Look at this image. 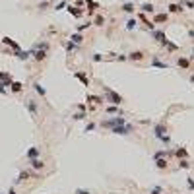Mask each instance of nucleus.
Masks as SVG:
<instances>
[{
  "label": "nucleus",
  "mask_w": 194,
  "mask_h": 194,
  "mask_svg": "<svg viewBox=\"0 0 194 194\" xmlns=\"http://www.w3.org/2000/svg\"><path fill=\"white\" fill-rule=\"evenodd\" d=\"M105 95H107V99H109V101H111L113 105H120V103L124 101V99H122L120 95H118V93H115V91L109 89V87H105Z\"/></svg>",
  "instance_id": "1"
},
{
  "label": "nucleus",
  "mask_w": 194,
  "mask_h": 194,
  "mask_svg": "<svg viewBox=\"0 0 194 194\" xmlns=\"http://www.w3.org/2000/svg\"><path fill=\"white\" fill-rule=\"evenodd\" d=\"M132 126H130V124H118V126H113V128H111V132H113V134H130V132H132Z\"/></svg>",
  "instance_id": "2"
},
{
  "label": "nucleus",
  "mask_w": 194,
  "mask_h": 194,
  "mask_svg": "<svg viewBox=\"0 0 194 194\" xmlns=\"http://www.w3.org/2000/svg\"><path fill=\"white\" fill-rule=\"evenodd\" d=\"M153 134L157 136V138H161L163 142H169V136L165 134V126H163V124H157V126H155V128H153Z\"/></svg>",
  "instance_id": "3"
},
{
  "label": "nucleus",
  "mask_w": 194,
  "mask_h": 194,
  "mask_svg": "<svg viewBox=\"0 0 194 194\" xmlns=\"http://www.w3.org/2000/svg\"><path fill=\"white\" fill-rule=\"evenodd\" d=\"M126 122V118L124 116H118V118H111V120H105L103 126H107V128H113V126H118V124H124Z\"/></svg>",
  "instance_id": "4"
},
{
  "label": "nucleus",
  "mask_w": 194,
  "mask_h": 194,
  "mask_svg": "<svg viewBox=\"0 0 194 194\" xmlns=\"http://www.w3.org/2000/svg\"><path fill=\"white\" fill-rule=\"evenodd\" d=\"M2 43H4V45H10V47H14V51H16V52L19 51V45L16 43V41H12L10 37H4V39H2Z\"/></svg>",
  "instance_id": "5"
},
{
  "label": "nucleus",
  "mask_w": 194,
  "mask_h": 194,
  "mask_svg": "<svg viewBox=\"0 0 194 194\" xmlns=\"http://www.w3.org/2000/svg\"><path fill=\"white\" fill-rule=\"evenodd\" d=\"M177 64L181 66V68H184V70H186V68H190V60H188V58H179V60H177Z\"/></svg>",
  "instance_id": "6"
},
{
  "label": "nucleus",
  "mask_w": 194,
  "mask_h": 194,
  "mask_svg": "<svg viewBox=\"0 0 194 194\" xmlns=\"http://www.w3.org/2000/svg\"><path fill=\"white\" fill-rule=\"evenodd\" d=\"M153 37L157 39L159 43H165V41H167V39H165V33H163V31H157V29H153Z\"/></svg>",
  "instance_id": "7"
},
{
  "label": "nucleus",
  "mask_w": 194,
  "mask_h": 194,
  "mask_svg": "<svg viewBox=\"0 0 194 194\" xmlns=\"http://www.w3.org/2000/svg\"><path fill=\"white\" fill-rule=\"evenodd\" d=\"M27 111H29L33 116H37V105L33 103V101H27Z\"/></svg>",
  "instance_id": "8"
},
{
  "label": "nucleus",
  "mask_w": 194,
  "mask_h": 194,
  "mask_svg": "<svg viewBox=\"0 0 194 194\" xmlns=\"http://www.w3.org/2000/svg\"><path fill=\"white\" fill-rule=\"evenodd\" d=\"M155 165H157V169H167V159L157 157V159H155Z\"/></svg>",
  "instance_id": "9"
},
{
  "label": "nucleus",
  "mask_w": 194,
  "mask_h": 194,
  "mask_svg": "<svg viewBox=\"0 0 194 194\" xmlns=\"http://www.w3.org/2000/svg\"><path fill=\"white\" fill-rule=\"evenodd\" d=\"M33 87H35V91H37L39 95H43V97L47 95V89H45V87H43L41 84H33Z\"/></svg>",
  "instance_id": "10"
},
{
  "label": "nucleus",
  "mask_w": 194,
  "mask_h": 194,
  "mask_svg": "<svg viewBox=\"0 0 194 194\" xmlns=\"http://www.w3.org/2000/svg\"><path fill=\"white\" fill-rule=\"evenodd\" d=\"M31 167L33 169H43V161H41V159H37V157H35V159H31Z\"/></svg>",
  "instance_id": "11"
},
{
  "label": "nucleus",
  "mask_w": 194,
  "mask_h": 194,
  "mask_svg": "<svg viewBox=\"0 0 194 194\" xmlns=\"http://www.w3.org/2000/svg\"><path fill=\"white\" fill-rule=\"evenodd\" d=\"M72 43H74V45H80V43H82V41H84V37H82V35H80V33H74V35H72Z\"/></svg>",
  "instance_id": "12"
},
{
  "label": "nucleus",
  "mask_w": 194,
  "mask_h": 194,
  "mask_svg": "<svg viewBox=\"0 0 194 194\" xmlns=\"http://www.w3.org/2000/svg\"><path fill=\"white\" fill-rule=\"evenodd\" d=\"M33 54H35V60H43V58L47 56V51H45V49H41V51L33 52Z\"/></svg>",
  "instance_id": "13"
},
{
  "label": "nucleus",
  "mask_w": 194,
  "mask_h": 194,
  "mask_svg": "<svg viewBox=\"0 0 194 194\" xmlns=\"http://www.w3.org/2000/svg\"><path fill=\"white\" fill-rule=\"evenodd\" d=\"M37 155H39V149H37V148H31V149H27V157H29V159H35Z\"/></svg>",
  "instance_id": "14"
},
{
  "label": "nucleus",
  "mask_w": 194,
  "mask_h": 194,
  "mask_svg": "<svg viewBox=\"0 0 194 194\" xmlns=\"http://www.w3.org/2000/svg\"><path fill=\"white\" fill-rule=\"evenodd\" d=\"M151 64H153L155 68H163V70H165V68H169V66L165 64V62H161V60H157V58H153V62H151Z\"/></svg>",
  "instance_id": "15"
},
{
  "label": "nucleus",
  "mask_w": 194,
  "mask_h": 194,
  "mask_svg": "<svg viewBox=\"0 0 194 194\" xmlns=\"http://www.w3.org/2000/svg\"><path fill=\"white\" fill-rule=\"evenodd\" d=\"M142 56H144V52H142V51H134V52H130V58H132V60H140Z\"/></svg>",
  "instance_id": "16"
},
{
  "label": "nucleus",
  "mask_w": 194,
  "mask_h": 194,
  "mask_svg": "<svg viewBox=\"0 0 194 194\" xmlns=\"http://www.w3.org/2000/svg\"><path fill=\"white\" fill-rule=\"evenodd\" d=\"M140 8H142V12H155L153 4H149V2H148V4H142Z\"/></svg>",
  "instance_id": "17"
},
{
  "label": "nucleus",
  "mask_w": 194,
  "mask_h": 194,
  "mask_svg": "<svg viewBox=\"0 0 194 194\" xmlns=\"http://www.w3.org/2000/svg\"><path fill=\"white\" fill-rule=\"evenodd\" d=\"M181 10H182L181 4H169V12H175V14H177V12H181Z\"/></svg>",
  "instance_id": "18"
},
{
  "label": "nucleus",
  "mask_w": 194,
  "mask_h": 194,
  "mask_svg": "<svg viewBox=\"0 0 194 194\" xmlns=\"http://www.w3.org/2000/svg\"><path fill=\"white\" fill-rule=\"evenodd\" d=\"M76 78H78V80H82V84H84V85H89V82H87V78H85L84 74H80V72H76Z\"/></svg>",
  "instance_id": "19"
},
{
  "label": "nucleus",
  "mask_w": 194,
  "mask_h": 194,
  "mask_svg": "<svg viewBox=\"0 0 194 194\" xmlns=\"http://www.w3.org/2000/svg\"><path fill=\"white\" fill-rule=\"evenodd\" d=\"M29 54H31V52H23V51H18V58H19V60H27V58H29Z\"/></svg>",
  "instance_id": "20"
},
{
  "label": "nucleus",
  "mask_w": 194,
  "mask_h": 194,
  "mask_svg": "<svg viewBox=\"0 0 194 194\" xmlns=\"http://www.w3.org/2000/svg\"><path fill=\"white\" fill-rule=\"evenodd\" d=\"M12 91H21V84H19V82H12Z\"/></svg>",
  "instance_id": "21"
},
{
  "label": "nucleus",
  "mask_w": 194,
  "mask_h": 194,
  "mask_svg": "<svg viewBox=\"0 0 194 194\" xmlns=\"http://www.w3.org/2000/svg\"><path fill=\"white\" fill-rule=\"evenodd\" d=\"M122 10H124V12H132V10H134V4H130V2H126V4H124V6H122Z\"/></svg>",
  "instance_id": "22"
},
{
  "label": "nucleus",
  "mask_w": 194,
  "mask_h": 194,
  "mask_svg": "<svg viewBox=\"0 0 194 194\" xmlns=\"http://www.w3.org/2000/svg\"><path fill=\"white\" fill-rule=\"evenodd\" d=\"M157 21H167V14H159V16H155V23Z\"/></svg>",
  "instance_id": "23"
},
{
  "label": "nucleus",
  "mask_w": 194,
  "mask_h": 194,
  "mask_svg": "<svg viewBox=\"0 0 194 194\" xmlns=\"http://www.w3.org/2000/svg\"><path fill=\"white\" fill-rule=\"evenodd\" d=\"M136 27V19H128L126 21V29H134Z\"/></svg>",
  "instance_id": "24"
},
{
  "label": "nucleus",
  "mask_w": 194,
  "mask_h": 194,
  "mask_svg": "<svg viewBox=\"0 0 194 194\" xmlns=\"http://www.w3.org/2000/svg\"><path fill=\"white\" fill-rule=\"evenodd\" d=\"M64 8H68L66 6V2H58L56 6H54V10H64Z\"/></svg>",
  "instance_id": "25"
},
{
  "label": "nucleus",
  "mask_w": 194,
  "mask_h": 194,
  "mask_svg": "<svg viewBox=\"0 0 194 194\" xmlns=\"http://www.w3.org/2000/svg\"><path fill=\"white\" fill-rule=\"evenodd\" d=\"M85 4H87V6H89L91 10H95V8H97V4L93 2V0H85Z\"/></svg>",
  "instance_id": "26"
},
{
  "label": "nucleus",
  "mask_w": 194,
  "mask_h": 194,
  "mask_svg": "<svg viewBox=\"0 0 194 194\" xmlns=\"http://www.w3.org/2000/svg\"><path fill=\"white\" fill-rule=\"evenodd\" d=\"M177 155H179V157H184V155H186V149H184V148L177 149Z\"/></svg>",
  "instance_id": "27"
},
{
  "label": "nucleus",
  "mask_w": 194,
  "mask_h": 194,
  "mask_svg": "<svg viewBox=\"0 0 194 194\" xmlns=\"http://www.w3.org/2000/svg\"><path fill=\"white\" fill-rule=\"evenodd\" d=\"M27 175H29V173H25V171H23V173L19 175V179H18L16 182H21V181H25V179H27Z\"/></svg>",
  "instance_id": "28"
},
{
  "label": "nucleus",
  "mask_w": 194,
  "mask_h": 194,
  "mask_svg": "<svg viewBox=\"0 0 194 194\" xmlns=\"http://www.w3.org/2000/svg\"><path fill=\"white\" fill-rule=\"evenodd\" d=\"M91 130H95V122H89L85 126V132H91Z\"/></svg>",
  "instance_id": "29"
},
{
  "label": "nucleus",
  "mask_w": 194,
  "mask_h": 194,
  "mask_svg": "<svg viewBox=\"0 0 194 194\" xmlns=\"http://www.w3.org/2000/svg\"><path fill=\"white\" fill-rule=\"evenodd\" d=\"M84 113H76V115H74V120H82V118H84Z\"/></svg>",
  "instance_id": "30"
},
{
  "label": "nucleus",
  "mask_w": 194,
  "mask_h": 194,
  "mask_svg": "<svg viewBox=\"0 0 194 194\" xmlns=\"http://www.w3.org/2000/svg\"><path fill=\"white\" fill-rule=\"evenodd\" d=\"M151 194H161V186H155V188H151Z\"/></svg>",
  "instance_id": "31"
},
{
  "label": "nucleus",
  "mask_w": 194,
  "mask_h": 194,
  "mask_svg": "<svg viewBox=\"0 0 194 194\" xmlns=\"http://www.w3.org/2000/svg\"><path fill=\"white\" fill-rule=\"evenodd\" d=\"M91 25V23H82V25H80V27H78V31H84V29H85V27H89Z\"/></svg>",
  "instance_id": "32"
},
{
  "label": "nucleus",
  "mask_w": 194,
  "mask_h": 194,
  "mask_svg": "<svg viewBox=\"0 0 194 194\" xmlns=\"http://www.w3.org/2000/svg\"><path fill=\"white\" fill-rule=\"evenodd\" d=\"M184 6H186V8H194V2H192V0H188V2H184Z\"/></svg>",
  "instance_id": "33"
},
{
  "label": "nucleus",
  "mask_w": 194,
  "mask_h": 194,
  "mask_svg": "<svg viewBox=\"0 0 194 194\" xmlns=\"http://www.w3.org/2000/svg\"><path fill=\"white\" fill-rule=\"evenodd\" d=\"M95 25H103V18H97L95 19Z\"/></svg>",
  "instance_id": "34"
},
{
  "label": "nucleus",
  "mask_w": 194,
  "mask_h": 194,
  "mask_svg": "<svg viewBox=\"0 0 194 194\" xmlns=\"http://www.w3.org/2000/svg\"><path fill=\"white\" fill-rule=\"evenodd\" d=\"M179 167H182V169H184V167H188V163H186V161H184V159H182V161H181V163H179Z\"/></svg>",
  "instance_id": "35"
},
{
  "label": "nucleus",
  "mask_w": 194,
  "mask_h": 194,
  "mask_svg": "<svg viewBox=\"0 0 194 194\" xmlns=\"http://www.w3.org/2000/svg\"><path fill=\"white\" fill-rule=\"evenodd\" d=\"M0 93H6V89H4V84L0 82Z\"/></svg>",
  "instance_id": "36"
},
{
  "label": "nucleus",
  "mask_w": 194,
  "mask_h": 194,
  "mask_svg": "<svg viewBox=\"0 0 194 194\" xmlns=\"http://www.w3.org/2000/svg\"><path fill=\"white\" fill-rule=\"evenodd\" d=\"M188 186H190V188H194V181H192V179H188Z\"/></svg>",
  "instance_id": "37"
},
{
  "label": "nucleus",
  "mask_w": 194,
  "mask_h": 194,
  "mask_svg": "<svg viewBox=\"0 0 194 194\" xmlns=\"http://www.w3.org/2000/svg\"><path fill=\"white\" fill-rule=\"evenodd\" d=\"M78 194H89L87 190H78Z\"/></svg>",
  "instance_id": "38"
},
{
  "label": "nucleus",
  "mask_w": 194,
  "mask_h": 194,
  "mask_svg": "<svg viewBox=\"0 0 194 194\" xmlns=\"http://www.w3.org/2000/svg\"><path fill=\"white\" fill-rule=\"evenodd\" d=\"M188 35H190V37H194V31H188Z\"/></svg>",
  "instance_id": "39"
},
{
  "label": "nucleus",
  "mask_w": 194,
  "mask_h": 194,
  "mask_svg": "<svg viewBox=\"0 0 194 194\" xmlns=\"http://www.w3.org/2000/svg\"><path fill=\"white\" fill-rule=\"evenodd\" d=\"M10 194H16V192H14V190H10Z\"/></svg>",
  "instance_id": "40"
},
{
  "label": "nucleus",
  "mask_w": 194,
  "mask_h": 194,
  "mask_svg": "<svg viewBox=\"0 0 194 194\" xmlns=\"http://www.w3.org/2000/svg\"><path fill=\"white\" fill-rule=\"evenodd\" d=\"M45 2H49V0H45Z\"/></svg>",
  "instance_id": "41"
},
{
  "label": "nucleus",
  "mask_w": 194,
  "mask_h": 194,
  "mask_svg": "<svg viewBox=\"0 0 194 194\" xmlns=\"http://www.w3.org/2000/svg\"><path fill=\"white\" fill-rule=\"evenodd\" d=\"M192 56H194V54H192Z\"/></svg>",
  "instance_id": "42"
}]
</instances>
